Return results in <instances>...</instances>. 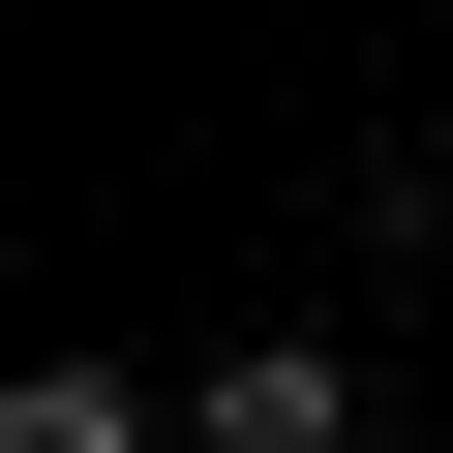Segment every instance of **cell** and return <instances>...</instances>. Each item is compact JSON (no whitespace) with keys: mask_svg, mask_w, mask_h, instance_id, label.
<instances>
[{"mask_svg":"<svg viewBox=\"0 0 453 453\" xmlns=\"http://www.w3.org/2000/svg\"><path fill=\"white\" fill-rule=\"evenodd\" d=\"M181 453H363V363L333 333H211L181 363Z\"/></svg>","mask_w":453,"mask_h":453,"instance_id":"cell-1","label":"cell"},{"mask_svg":"<svg viewBox=\"0 0 453 453\" xmlns=\"http://www.w3.org/2000/svg\"><path fill=\"white\" fill-rule=\"evenodd\" d=\"M0 453H181V393H151V363H91V333H61V363H0Z\"/></svg>","mask_w":453,"mask_h":453,"instance_id":"cell-2","label":"cell"}]
</instances>
